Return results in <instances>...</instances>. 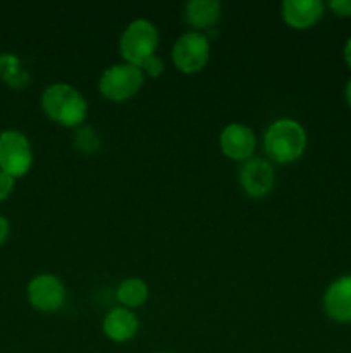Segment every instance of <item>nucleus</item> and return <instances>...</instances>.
<instances>
[{
	"mask_svg": "<svg viewBox=\"0 0 351 353\" xmlns=\"http://www.w3.org/2000/svg\"><path fill=\"white\" fill-rule=\"evenodd\" d=\"M41 109L58 126L79 128L88 114V103L83 93L69 83H54L41 95Z\"/></svg>",
	"mask_w": 351,
	"mask_h": 353,
	"instance_id": "1",
	"label": "nucleus"
},
{
	"mask_svg": "<svg viewBox=\"0 0 351 353\" xmlns=\"http://www.w3.org/2000/svg\"><path fill=\"white\" fill-rule=\"evenodd\" d=\"M264 148L270 161L277 164H291L301 157L306 148L305 128L291 117L275 119L265 131Z\"/></svg>",
	"mask_w": 351,
	"mask_h": 353,
	"instance_id": "2",
	"label": "nucleus"
},
{
	"mask_svg": "<svg viewBox=\"0 0 351 353\" xmlns=\"http://www.w3.org/2000/svg\"><path fill=\"white\" fill-rule=\"evenodd\" d=\"M158 30L151 21L134 19L124 28L119 38V52L124 62L140 68L147 59L157 54Z\"/></svg>",
	"mask_w": 351,
	"mask_h": 353,
	"instance_id": "3",
	"label": "nucleus"
},
{
	"mask_svg": "<svg viewBox=\"0 0 351 353\" xmlns=\"http://www.w3.org/2000/svg\"><path fill=\"white\" fill-rule=\"evenodd\" d=\"M145 85V74L138 65L117 62L109 65L98 79V90L110 102H126L140 93Z\"/></svg>",
	"mask_w": 351,
	"mask_h": 353,
	"instance_id": "4",
	"label": "nucleus"
},
{
	"mask_svg": "<svg viewBox=\"0 0 351 353\" xmlns=\"http://www.w3.org/2000/svg\"><path fill=\"white\" fill-rule=\"evenodd\" d=\"M172 62L182 74H196L203 71L210 59V40L200 31H186L172 47Z\"/></svg>",
	"mask_w": 351,
	"mask_h": 353,
	"instance_id": "5",
	"label": "nucleus"
},
{
	"mask_svg": "<svg viewBox=\"0 0 351 353\" xmlns=\"http://www.w3.org/2000/svg\"><path fill=\"white\" fill-rule=\"evenodd\" d=\"M33 164V152L28 138L19 131L0 133V171L12 178L24 176Z\"/></svg>",
	"mask_w": 351,
	"mask_h": 353,
	"instance_id": "6",
	"label": "nucleus"
},
{
	"mask_svg": "<svg viewBox=\"0 0 351 353\" xmlns=\"http://www.w3.org/2000/svg\"><path fill=\"white\" fill-rule=\"evenodd\" d=\"M28 300L40 312H55L65 303V286L54 274H38L28 285Z\"/></svg>",
	"mask_w": 351,
	"mask_h": 353,
	"instance_id": "7",
	"label": "nucleus"
},
{
	"mask_svg": "<svg viewBox=\"0 0 351 353\" xmlns=\"http://www.w3.org/2000/svg\"><path fill=\"white\" fill-rule=\"evenodd\" d=\"M219 147L231 161L246 162L253 157L255 148H257V137L246 124L231 123L220 131Z\"/></svg>",
	"mask_w": 351,
	"mask_h": 353,
	"instance_id": "8",
	"label": "nucleus"
},
{
	"mask_svg": "<svg viewBox=\"0 0 351 353\" xmlns=\"http://www.w3.org/2000/svg\"><path fill=\"white\" fill-rule=\"evenodd\" d=\"M275 181L274 168L268 161L251 157L243 162L240 169V185L243 192L251 199H264L272 192Z\"/></svg>",
	"mask_w": 351,
	"mask_h": 353,
	"instance_id": "9",
	"label": "nucleus"
},
{
	"mask_svg": "<svg viewBox=\"0 0 351 353\" xmlns=\"http://www.w3.org/2000/svg\"><path fill=\"white\" fill-rule=\"evenodd\" d=\"M323 14L320 0H284L281 6L282 21L291 30H308L315 26Z\"/></svg>",
	"mask_w": 351,
	"mask_h": 353,
	"instance_id": "10",
	"label": "nucleus"
},
{
	"mask_svg": "<svg viewBox=\"0 0 351 353\" xmlns=\"http://www.w3.org/2000/svg\"><path fill=\"white\" fill-rule=\"evenodd\" d=\"M323 309L337 323H351V276L336 279L323 295Z\"/></svg>",
	"mask_w": 351,
	"mask_h": 353,
	"instance_id": "11",
	"label": "nucleus"
},
{
	"mask_svg": "<svg viewBox=\"0 0 351 353\" xmlns=\"http://www.w3.org/2000/svg\"><path fill=\"white\" fill-rule=\"evenodd\" d=\"M102 327L109 340L116 341V343H126L136 336L140 323L133 310L126 309V307H116L103 317Z\"/></svg>",
	"mask_w": 351,
	"mask_h": 353,
	"instance_id": "12",
	"label": "nucleus"
},
{
	"mask_svg": "<svg viewBox=\"0 0 351 353\" xmlns=\"http://www.w3.org/2000/svg\"><path fill=\"white\" fill-rule=\"evenodd\" d=\"M222 6L217 0H189L184 6V21L193 28V31L212 30L220 19Z\"/></svg>",
	"mask_w": 351,
	"mask_h": 353,
	"instance_id": "13",
	"label": "nucleus"
},
{
	"mask_svg": "<svg viewBox=\"0 0 351 353\" xmlns=\"http://www.w3.org/2000/svg\"><path fill=\"white\" fill-rule=\"evenodd\" d=\"M117 300L120 307L133 310L143 305L148 300V285L140 278H126L117 286Z\"/></svg>",
	"mask_w": 351,
	"mask_h": 353,
	"instance_id": "14",
	"label": "nucleus"
},
{
	"mask_svg": "<svg viewBox=\"0 0 351 353\" xmlns=\"http://www.w3.org/2000/svg\"><path fill=\"white\" fill-rule=\"evenodd\" d=\"M0 78L12 88H23L30 83V74L12 54L0 55Z\"/></svg>",
	"mask_w": 351,
	"mask_h": 353,
	"instance_id": "15",
	"label": "nucleus"
},
{
	"mask_svg": "<svg viewBox=\"0 0 351 353\" xmlns=\"http://www.w3.org/2000/svg\"><path fill=\"white\" fill-rule=\"evenodd\" d=\"M100 134L96 133V130H93L92 126H79L76 128V134H74V147L76 150L81 152L85 155H92L96 154L100 148Z\"/></svg>",
	"mask_w": 351,
	"mask_h": 353,
	"instance_id": "16",
	"label": "nucleus"
},
{
	"mask_svg": "<svg viewBox=\"0 0 351 353\" xmlns=\"http://www.w3.org/2000/svg\"><path fill=\"white\" fill-rule=\"evenodd\" d=\"M140 69L143 71L145 78H147V76L148 78H158V76H162V72H164V61L155 54L151 55L150 59H147V61L140 65Z\"/></svg>",
	"mask_w": 351,
	"mask_h": 353,
	"instance_id": "17",
	"label": "nucleus"
},
{
	"mask_svg": "<svg viewBox=\"0 0 351 353\" xmlns=\"http://www.w3.org/2000/svg\"><path fill=\"white\" fill-rule=\"evenodd\" d=\"M14 179L10 174H7V172L0 171V200H6L7 196L12 193L14 190Z\"/></svg>",
	"mask_w": 351,
	"mask_h": 353,
	"instance_id": "18",
	"label": "nucleus"
},
{
	"mask_svg": "<svg viewBox=\"0 0 351 353\" xmlns=\"http://www.w3.org/2000/svg\"><path fill=\"white\" fill-rule=\"evenodd\" d=\"M329 7L337 16H351V0H332Z\"/></svg>",
	"mask_w": 351,
	"mask_h": 353,
	"instance_id": "19",
	"label": "nucleus"
},
{
	"mask_svg": "<svg viewBox=\"0 0 351 353\" xmlns=\"http://www.w3.org/2000/svg\"><path fill=\"white\" fill-rule=\"evenodd\" d=\"M7 234H9V223H7L6 217L0 216V245L6 241Z\"/></svg>",
	"mask_w": 351,
	"mask_h": 353,
	"instance_id": "20",
	"label": "nucleus"
},
{
	"mask_svg": "<svg viewBox=\"0 0 351 353\" xmlns=\"http://www.w3.org/2000/svg\"><path fill=\"white\" fill-rule=\"evenodd\" d=\"M344 61L351 68V38H348L346 45H344Z\"/></svg>",
	"mask_w": 351,
	"mask_h": 353,
	"instance_id": "21",
	"label": "nucleus"
},
{
	"mask_svg": "<svg viewBox=\"0 0 351 353\" xmlns=\"http://www.w3.org/2000/svg\"><path fill=\"white\" fill-rule=\"evenodd\" d=\"M346 99H348V103L351 105V79H350V83H348V86H346Z\"/></svg>",
	"mask_w": 351,
	"mask_h": 353,
	"instance_id": "22",
	"label": "nucleus"
},
{
	"mask_svg": "<svg viewBox=\"0 0 351 353\" xmlns=\"http://www.w3.org/2000/svg\"><path fill=\"white\" fill-rule=\"evenodd\" d=\"M164 353H169V352H164Z\"/></svg>",
	"mask_w": 351,
	"mask_h": 353,
	"instance_id": "23",
	"label": "nucleus"
}]
</instances>
